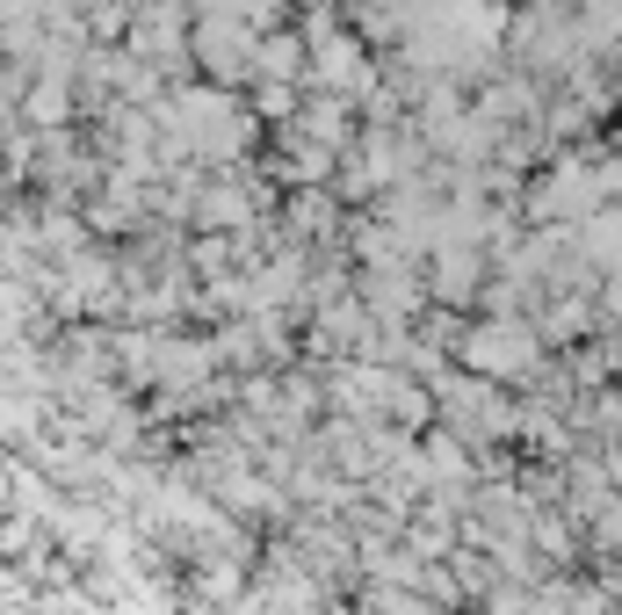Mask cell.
<instances>
[{"mask_svg": "<svg viewBox=\"0 0 622 615\" xmlns=\"http://www.w3.org/2000/svg\"><path fill=\"white\" fill-rule=\"evenodd\" d=\"M239 218H246V196L239 189H210L196 203V225H239Z\"/></svg>", "mask_w": 622, "mask_h": 615, "instance_id": "1", "label": "cell"}, {"mask_svg": "<svg viewBox=\"0 0 622 615\" xmlns=\"http://www.w3.org/2000/svg\"><path fill=\"white\" fill-rule=\"evenodd\" d=\"M29 116H37V123H58V116H66V87H58V80H44L37 95H29Z\"/></svg>", "mask_w": 622, "mask_h": 615, "instance_id": "2", "label": "cell"}]
</instances>
